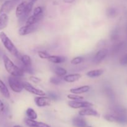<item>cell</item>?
Instances as JSON below:
<instances>
[{
	"instance_id": "obj_1",
	"label": "cell",
	"mask_w": 127,
	"mask_h": 127,
	"mask_svg": "<svg viewBox=\"0 0 127 127\" xmlns=\"http://www.w3.org/2000/svg\"><path fill=\"white\" fill-rule=\"evenodd\" d=\"M2 60H3L4 65L5 69L7 71L8 73H9L11 76L16 77H22L24 74V72L21 69V68L17 66L14 64L7 55H4L2 56Z\"/></svg>"
},
{
	"instance_id": "obj_2",
	"label": "cell",
	"mask_w": 127,
	"mask_h": 127,
	"mask_svg": "<svg viewBox=\"0 0 127 127\" xmlns=\"http://www.w3.org/2000/svg\"><path fill=\"white\" fill-rule=\"evenodd\" d=\"M0 40L1 42L3 44L4 47L7 49V50L10 53L16 57V58L20 59L21 58V53H19L17 48H16V46L14 45L12 41L9 38L7 37V35L3 32H1L0 33Z\"/></svg>"
},
{
	"instance_id": "obj_3",
	"label": "cell",
	"mask_w": 127,
	"mask_h": 127,
	"mask_svg": "<svg viewBox=\"0 0 127 127\" xmlns=\"http://www.w3.org/2000/svg\"><path fill=\"white\" fill-rule=\"evenodd\" d=\"M8 83L11 90L15 93H20L24 89L22 81H21V79H19V77L11 75L8 78Z\"/></svg>"
},
{
	"instance_id": "obj_4",
	"label": "cell",
	"mask_w": 127,
	"mask_h": 127,
	"mask_svg": "<svg viewBox=\"0 0 127 127\" xmlns=\"http://www.w3.org/2000/svg\"><path fill=\"white\" fill-rule=\"evenodd\" d=\"M22 86H23V88L25 90L27 91L29 93H31V94L38 95V96L46 95V93L43 91L35 88L33 86H32V84L29 83L28 82L22 81Z\"/></svg>"
},
{
	"instance_id": "obj_5",
	"label": "cell",
	"mask_w": 127,
	"mask_h": 127,
	"mask_svg": "<svg viewBox=\"0 0 127 127\" xmlns=\"http://www.w3.org/2000/svg\"><path fill=\"white\" fill-rule=\"evenodd\" d=\"M68 105L73 109H80V108H87L93 107V104L88 101L82 100H71L68 102Z\"/></svg>"
},
{
	"instance_id": "obj_6",
	"label": "cell",
	"mask_w": 127,
	"mask_h": 127,
	"mask_svg": "<svg viewBox=\"0 0 127 127\" xmlns=\"http://www.w3.org/2000/svg\"><path fill=\"white\" fill-rule=\"evenodd\" d=\"M34 102L36 105L39 107H43L48 106L51 104V99L45 95L36 97L34 98Z\"/></svg>"
},
{
	"instance_id": "obj_7",
	"label": "cell",
	"mask_w": 127,
	"mask_h": 127,
	"mask_svg": "<svg viewBox=\"0 0 127 127\" xmlns=\"http://www.w3.org/2000/svg\"><path fill=\"white\" fill-rule=\"evenodd\" d=\"M16 5H17V4L12 0H7V1H5L3 4L2 5L1 7V10H0V12L1 14L9 13L13 9L14 7Z\"/></svg>"
},
{
	"instance_id": "obj_8",
	"label": "cell",
	"mask_w": 127,
	"mask_h": 127,
	"mask_svg": "<svg viewBox=\"0 0 127 127\" xmlns=\"http://www.w3.org/2000/svg\"><path fill=\"white\" fill-rule=\"evenodd\" d=\"M108 53L107 50L105 48H102L100 49L95 53V56L93 59V62L95 64H99L100 62H102L104 58L107 57Z\"/></svg>"
},
{
	"instance_id": "obj_9",
	"label": "cell",
	"mask_w": 127,
	"mask_h": 127,
	"mask_svg": "<svg viewBox=\"0 0 127 127\" xmlns=\"http://www.w3.org/2000/svg\"><path fill=\"white\" fill-rule=\"evenodd\" d=\"M36 29L35 24L34 25H27L26 24L25 26H22L19 29L18 33L20 35L24 36L31 33L35 31Z\"/></svg>"
},
{
	"instance_id": "obj_10",
	"label": "cell",
	"mask_w": 127,
	"mask_h": 127,
	"mask_svg": "<svg viewBox=\"0 0 127 127\" xmlns=\"http://www.w3.org/2000/svg\"><path fill=\"white\" fill-rule=\"evenodd\" d=\"M24 122L26 125L29 127H51L49 125L45 123L37 122L35 120L28 119V118L25 119Z\"/></svg>"
},
{
	"instance_id": "obj_11",
	"label": "cell",
	"mask_w": 127,
	"mask_h": 127,
	"mask_svg": "<svg viewBox=\"0 0 127 127\" xmlns=\"http://www.w3.org/2000/svg\"><path fill=\"white\" fill-rule=\"evenodd\" d=\"M79 115L80 116H93L99 117V114L94 109H91V107L84 108L79 112Z\"/></svg>"
},
{
	"instance_id": "obj_12",
	"label": "cell",
	"mask_w": 127,
	"mask_h": 127,
	"mask_svg": "<svg viewBox=\"0 0 127 127\" xmlns=\"http://www.w3.org/2000/svg\"><path fill=\"white\" fill-rule=\"evenodd\" d=\"M27 4V2H26V1H22V2H21V3L17 5L16 10V16L18 19H19L20 17H21L24 14Z\"/></svg>"
},
{
	"instance_id": "obj_13",
	"label": "cell",
	"mask_w": 127,
	"mask_h": 127,
	"mask_svg": "<svg viewBox=\"0 0 127 127\" xmlns=\"http://www.w3.org/2000/svg\"><path fill=\"white\" fill-rule=\"evenodd\" d=\"M73 126L75 127H86L87 126V122L83 116L76 117L72 120Z\"/></svg>"
},
{
	"instance_id": "obj_14",
	"label": "cell",
	"mask_w": 127,
	"mask_h": 127,
	"mask_svg": "<svg viewBox=\"0 0 127 127\" xmlns=\"http://www.w3.org/2000/svg\"><path fill=\"white\" fill-rule=\"evenodd\" d=\"M91 89V87L89 86L85 85L83 86L78 87V88H72L69 90V91L71 92V93L72 94H81L83 93H88V91H89Z\"/></svg>"
},
{
	"instance_id": "obj_15",
	"label": "cell",
	"mask_w": 127,
	"mask_h": 127,
	"mask_svg": "<svg viewBox=\"0 0 127 127\" xmlns=\"http://www.w3.org/2000/svg\"><path fill=\"white\" fill-rule=\"evenodd\" d=\"M33 1H30V2H27V6H26V11H25V13L23 16H22L21 17H20L19 19L20 22H24L25 21L27 20V19L29 17V14L31 13V11L32 10V8H33Z\"/></svg>"
},
{
	"instance_id": "obj_16",
	"label": "cell",
	"mask_w": 127,
	"mask_h": 127,
	"mask_svg": "<svg viewBox=\"0 0 127 127\" xmlns=\"http://www.w3.org/2000/svg\"><path fill=\"white\" fill-rule=\"evenodd\" d=\"M81 78V75L78 73H75V74H70L68 75H65L63 78V80L66 83H74V82L77 81Z\"/></svg>"
},
{
	"instance_id": "obj_17",
	"label": "cell",
	"mask_w": 127,
	"mask_h": 127,
	"mask_svg": "<svg viewBox=\"0 0 127 127\" xmlns=\"http://www.w3.org/2000/svg\"><path fill=\"white\" fill-rule=\"evenodd\" d=\"M48 60L55 64H60V63H64L66 61V58L62 56H57V55H50L48 58H47Z\"/></svg>"
},
{
	"instance_id": "obj_18",
	"label": "cell",
	"mask_w": 127,
	"mask_h": 127,
	"mask_svg": "<svg viewBox=\"0 0 127 127\" xmlns=\"http://www.w3.org/2000/svg\"><path fill=\"white\" fill-rule=\"evenodd\" d=\"M9 22V17L7 14L2 13L0 15V31L7 27Z\"/></svg>"
},
{
	"instance_id": "obj_19",
	"label": "cell",
	"mask_w": 127,
	"mask_h": 127,
	"mask_svg": "<svg viewBox=\"0 0 127 127\" xmlns=\"http://www.w3.org/2000/svg\"><path fill=\"white\" fill-rule=\"evenodd\" d=\"M0 93L4 97L7 99L10 98V93L6 84L0 79Z\"/></svg>"
},
{
	"instance_id": "obj_20",
	"label": "cell",
	"mask_w": 127,
	"mask_h": 127,
	"mask_svg": "<svg viewBox=\"0 0 127 127\" xmlns=\"http://www.w3.org/2000/svg\"><path fill=\"white\" fill-rule=\"evenodd\" d=\"M43 17V16H35L33 15L29 16L26 21V24L27 25H34L36 24L38 21Z\"/></svg>"
},
{
	"instance_id": "obj_21",
	"label": "cell",
	"mask_w": 127,
	"mask_h": 127,
	"mask_svg": "<svg viewBox=\"0 0 127 127\" xmlns=\"http://www.w3.org/2000/svg\"><path fill=\"white\" fill-rule=\"evenodd\" d=\"M104 73V71L103 69H94V70H91L89 71H88L86 73V75L88 77L91 78H97L99 77L100 76H101L102 74Z\"/></svg>"
},
{
	"instance_id": "obj_22",
	"label": "cell",
	"mask_w": 127,
	"mask_h": 127,
	"mask_svg": "<svg viewBox=\"0 0 127 127\" xmlns=\"http://www.w3.org/2000/svg\"><path fill=\"white\" fill-rule=\"evenodd\" d=\"M26 113L28 119H32V120H35L37 119V117H38L37 114L32 108H28L26 110Z\"/></svg>"
},
{
	"instance_id": "obj_23",
	"label": "cell",
	"mask_w": 127,
	"mask_h": 127,
	"mask_svg": "<svg viewBox=\"0 0 127 127\" xmlns=\"http://www.w3.org/2000/svg\"><path fill=\"white\" fill-rule=\"evenodd\" d=\"M54 73H55L57 76L63 77L67 74V71L66 69L62 67L57 66L54 68Z\"/></svg>"
},
{
	"instance_id": "obj_24",
	"label": "cell",
	"mask_w": 127,
	"mask_h": 127,
	"mask_svg": "<svg viewBox=\"0 0 127 127\" xmlns=\"http://www.w3.org/2000/svg\"><path fill=\"white\" fill-rule=\"evenodd\" d=\"M50 82L52 84H55V85H60L62 83V79L59 76H53L50 79Z\"/></svg>"
},
{
	"instance_id": "obj_25",
	"label": "cell",
	"mask_w": 127,
	"mask_h": 127,
	"mask_svg": "<svg viewBox=\"0 0 127 127\" xmlns=\"http://www.w3.org/2000/svg\"><path fill=\"white\" fill-rule=\"evenodd\" d=\"M67 97L68 99H71V100H83L84 97L83 96L79 95L78 94H70L67 95Z\"/></svg>"
},
{
	"instance_id": "obj_26",
	"label": "cell",
	"mask_w": 127,
	"mask_h": 127,
	"mask_svg": "<svg viewBox=\"0 0 127 127\" xmlns=\"http://www.w3.org/2000/svg\"><path fill=\"white\" fill-rule=\"evenodd\" d=\"M43 8L40 6H38V7H35L33 10V14L35 16H43Z\"/></svg>"
},
{
	"instance_id": "obj_27",
	"label": "cell",
	"mask_w": 127,
	"mask_h": 127,
	"mask_svg": "<svg viewBox=\"0 0 127 127\" xmlns=\"http://www.w3.org/2000/svg\"><path fill=\"white\" fill-rule=\"evenodd\" d=\"M83 61V58L81 57H76L75 58H73L71 61V63L72 64H74V65H77V64H80L81 63H82Z\"/></svg>"
},
{
	"instance_id": "obj_28",
	"label": "cell",
	"mask_w": 127,
	"mask_h": 127,
	"mask_svg": "<svg viewBox=\"0 0 127 127\" xmlns=\"http://www.w3.org/2000/svg\"><path fill=\"white\" fill-rule=\"evenodd\" d=\"M38 55L40 58L42 59H47L50 56V55L45 51H38Z\"/></svg>"
},
{
	"instance_id": "obj_29",
	"label": "cell",
	"mask_w": 127,
	"mask_h": 127,
	"mask_svg": "<svg viewBox=\"0 0 127 127\" xmlns=\"http://www.w3.org/2000/svg\"><path fill=\"white\" fill-rule=\"evenodd\" d=\"M48 97L51 99V100H56L58 99V96L56 93H48Z\"/></svg>"
},
{
	"instance_id": "obj_30",
	"label": "cell",
	"mask_w": 127,
	"mask_h": 127,
	"mask_svg": "<svg viewBox=\"0 0 127 127\" xmlns=\"http://www.w3.org/2000/svg\"><path fill=\"white\" fill-rule=\"evenodd\" d=\"M115 13V11L113 8H109L107 11V14L109 16H112Z\"/></svg>"
},
{
	"instance_id": "obj_31",
	"label": "cell",
	"mask_w": 127,
	"mask_h": 127,
	"mask_svg": "<svg viewBox=\"0 0 127 127\" xmlns=\"http://www.w3.org/2000/svg\"><path fill=\"white\" fill-rule=\"evenodd\" d=\"M30 78H31V80L35 83H38L41 81L40 78H37V77H35V76H31Z\"/></svg>"
},
{
	"instance_id": "obj_32",
	"label": "cell",
	"mask_w": 127,
	"mask_h": 127,
	"mask_svg": "<svg viewBox=\"0 0 127 127\" xmlns=\"http://www.w3.org/2000/svg\"><path fill=\"white\" fill-rule=\"evenodd\" d=\"M4 103L0 100V115H2V113L4 112Z\"/></svg>"
},
{
	"instance_id": "obj_33",
	"label": "cell",
	"mask_w": 127,
	"mask_h": 127,
	"mask_svg": "<svg viewBox=\"0 0 127 127\" xmlns=\"http://www.w3.org/2000/svg\"><path fill=\"white\" fill-rule=\"evenodd\" d=\"M63 1L66 3H73L75 1V0H63Z\"/></svg>"
},
{
	"instance_id": "obj_34",
	"label": "cell",
	"mask_w": 127,
	"mask_h": 127,
	"mask_svg": "<svg viewBox=\"0 0 127 127\" xmlns=\"http://www.w3.org/2000/svg\"><path fill=\"white\" fill-rule=\"evenodd\" d=\"M13 127H22L20 126V125H15V126H14Z\"/></svg>"
},
{
	"instance_id": "obj_35",
	"label": "cell",
	"mask_w": 127,
	"mask_h": 127,
	"mask_svg": "<svg viewBox=\"0 0 127 127\" xmlns=\"http://www.w3.org/2000/svg\"><path fill=\"white\" fill-rule=\"evenodd\" d=\"M30 1H33V2H35V1H37V0H30Z\"/></svg>"
},
{
	"instance_id": "obj_36",
	"label": "cell",
	"mask_w": 127,
	"mask_h": 127,
	"mask_svg": "<svg viewBox=\"0 0 127 127\" xmlns=\"http://www.w3.org/2000/svg\"></svg>"
}]
</instances>
